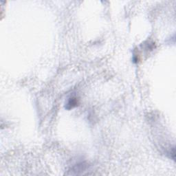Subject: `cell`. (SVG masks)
Listing matches in <instances>:
<instances>
[{
    "label": "cell",
    "instance_id": "cell-1",
    "mask_svg": "<svg viewBox=\"0 0 176 176\" xmlns=\"http://www.w3.org/2000/svg\"><path fill=\"white\" fill-rule=\"evenodd\" d=\"M78 104H79V101H78V99L77 97H71V98L67 100L66 105V108L67 109H73L74 107H77Z\"/></svg>",
    "mask_w": 176,
    "mask_h": 176
}]
</instances>
